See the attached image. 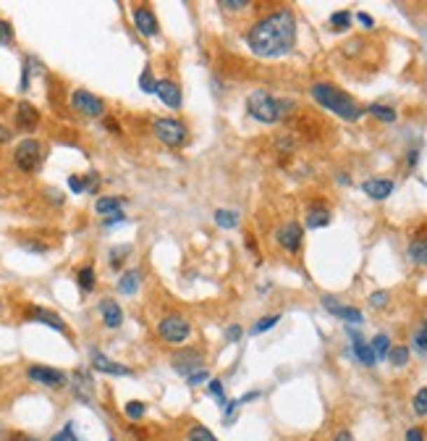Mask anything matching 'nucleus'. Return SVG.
<instances>
[{
	"mask_svg": "<svg viewBox=\"0 0 427 441\" xmlns=\"http://www.w3.org/2000/svg\"><path fill=\"white\" fill-rule=\"evenodd\" d=\"M249 51L259 58H280L297 45V16L291 8H276L247 32Z\"/></svg>",
	"mask_w": 427,
	"mask_h": 441,
	"instance_id": "1",
	"label": "nucleus"
},
{
	"mask_svg": "<svg viewBox=\"0 0 427 441\" xmlns=\"http://www.w3.org/2000/svg\"><path fill=\"white\" fill-rule=\"evenodd\" d=\"M309 95H312V98H315L325 110L336 113L338 119H344V121L362 119V108L357 105V100L348 98L346 92L341 90V87H336V84H330V81H318V84H312Z\"/></svg>",
	"mask_w": 427,
	"mask_h": 441,
	"instance_id": "2",
	"label": "nucleus"
},
{
	"mask_svg": "<svg viewBox=\"0 0 427 441\" xmlns=\"http://www.w3.org/2000/svg\"><path fill=\"white\" fill-rule=\"evenodd\" d=\"M291 108H294V103L278 100V98H273V95L265 90L252 92V95L247 98L249 116H252L255 121H259V124H278Z\"/></svg>",
	"mask_w": 427,
	"mask_h": 441,
	"instance_id": "3",
	"label": "nucleus"
},
{
	"mask_svg": "<svg viewBox=\"0 0 427 441\" xmlns=\"http://www.w3.org/2000/svg\"><path fill=\"white\" fill-rule=\"evenodd\" d=\"M13 163L19 166V171H24V173H32V171L40 169L42 163V147L37 140H21L19 145H16V150H13Z\"/></svg>",
	"mask_w": 427,
	"mask_h": 441,
	"instance_id": "4",
	"label": "nucleus"
},
{
	"mask_svg": "<svg viewBox=\"0 0 427 441\" xmlns=\"http://www.w3.org/2000/svg\"><path fill=\"white\" fill-rule=\"evenodd\" d=\"M158 334L163 341H168V344H184V341L191 336V326L187 318H181V315H165L163 321L158 323Z\"/></svg>",
	"mask_w": 427,
	"mask_h": 441,
	"instance_id": "5",
	"label": "nucleus"
},
{
	"mask_svg": "<svg viewBox=\"0 0 427 441\" xmlns=\"http://www.w3.org/2000/svg\"><path fill=\"white\" fill-rule=\"evenodd\" d=\"M152 131H155V137H158L163 145H168V147H181L184 142H187V126L176 119H158L152 124Z\"/></svg>",
	"mask_w": 427,
	"mask_h": 441,
	"instance_id": "6",
	"label": "nucleus"
},
{
	"mask_svg": "<svg viewBox=\"0 0 427 441\" xmlns=\"http://www.w3.org/2000/svg\"><path fill=\"white\" fill-rule=\"evenodd\" d=\"M170 365H173V371L179 373V376L189 379V376H194L197 371L205 368V355L199 350H181L170 357Z\"/></svg>",
	"mask_w": 427,
	"mask_h": 441,
	"instance_id": "7",
	"label": "nucleus"
},
{
	"mask_svg": "<svg viewBox=\"0 0 427 441\" xmlns=\"http://www.w3.org/2000/svg\"><path fill=\"white\" fill-rule=\"evenodd\" d=\"M71 105L79 110V113H84V116H90V119H100L105 113V103L100 100L97 95H92L90 90L71 92Z\"/></svg>",
	"mask_w": 427,
	"mask_h": 441,
	"instance_id": "8",
	"label": "nucleus"
},
{
	"mask_svg": "<svg viewBox=\"0 0 427 441\" xmlns=\"http://www.w3.org/2000/svg\"><path fill=\"white\" fill-rule=\"evenodd\" d=\"M29 381L34 383H42V386H48V389H60V386H66V373L58 371V368H48V365H32L29 371Z\"/></svg>",
	"mask_w": 427,
	"mask_h": 441,
	"instance_id": "9",
	"label": "nucleus"
},
{
	"mask_svg": "<svg viewBox=\"0 0 427 441\" xmlns=\"http://www.w3.org/2000/svg\"><path fill=\"white\" fill-rule=\"evenodd\" d=\"M71 386H74V397L84 404H90L92 397H95V381L87 368H76L74 376H71Z\"/></svg>",
	"mask_w": 427,
	"mask_h": 441,
	"instance_id": "10",
	"label": "nucleus"
},
{
	"mask_svg": "<svg viewBox=\"0 0 427 441\" xmlns=\"http://www.w3.org/2000/svg\"><path fill=\"white\" fill-rule=\"evenodd\" d=\"M134 24H137L142 37H155L160 32L158 16H155V11L149 8V6H137L134 8Z\"/></svg>",
	"mask_w": 427,
	"mask_h": 441,
	"instance_id": "11",
	"label": "nucleus"
},
{
	"mask_svg": "<svg viewBox=\"0 0 427 441\" xmlns=\"http://www.w3.org/2000/svg\"><path fill=\"white\" fill-rule=\"evenodd\" d=\"M155 95L160 98V103H165L168 108H181V103H184V95H181V87L176 81L170 79H158L155 84Z\"/></svg>",
	"mask_w": 427,
	"mask_h": 441,
	"instance_id": "12",
	"label": "nucleus"
},
{
	"mask_svg": "<svg viewBox=\"0 0 427 441\" xmlns=\"http://www.w3.org/2000/svg\"><path fill=\"white\" fill-rule=\"evenodd\" d=\"M278 244L283 247L286 252H297L301 247V226H299L297 220H288L286 226H280L278 229Z\"/></svg>",
	"mask_w": 427,
	"mask_h": 441,
	"instance_id": "13",
	"label": "nucleus"
},
{
	"mask_svg": "<svg viewBox=\"0 0 427 441\" xmlns=\"http://www.w3.org/2000/svg\"><path fill=\"white\" fill-rule=\"evenodd\" d=\"M92 368H95L97 373H105V376H131V373H134L129 365H121V362L108 360V357L97 350H92Z\"/></svg>",
	"mask_w": 427,
	"mask_h": 441,
	"instance_id": "14",
	"label": "nucleus"
},
{
	"mask_svg": "<svg viewBox=\"0 0 427 441\" xmlns=\"http://www.w3.org/2000/svg\"><path fill=\"white\" fill-rule=\"evenodd\" d=\"M323 305H325V310H328L330 315H336V318H341V321H346V323H362L365 321V315H362L357 308L341 305V302H336L333 297H323Z\"/></svg>",
	"mask_w": 427,
	"mask_h": 441,
	"instance_id": "15",
	"label": "nucleus"
},
{
	"mask_svg": "<svg viewBox=\"0 0 427 441\" xmlns=\"http://www.w3.org/2000/svg\"><path fill=\"white\" fill-rule=\"evenodd\" d=\"M27 318H29V321H37V323H45V326H50V329H55V331H60V334H66V323H63V318H60V315H55L53 310H45V308H40V305L29 308V310H27Z\"/></svg>",
	"mask_w": 427,
	"mask_h": 441,
	"instance_id": "16",
	"label": "nucleus"
},
{
	"mask_svg": "<svg viewBox=\"0 0 427 441\" xmlns=\"http://www.w3.org/2000/svg\"><path fill=\"white\" fill-rule=\"evenodd\" d=\"M393 181L391 179H367L365 184H362V192L367 195L370 200H388L391 197V192H393Z\"/></svg>",
	"mask_w": 427,
	"mask_h": 441,
	"instance_id": "17",
	"label": "nucleus"
},
{
	"mask_svg": "<svg viewBox=\"0 0 427 441\" xmlns=\"http://www.w3.org/2000/svg\"><path fill=\"white\" fill-rule=\"evenodd\" d=\"M16 124H19L24 131H32L40 124V110L34 108L32 103L21 100L19 105H16Z\"/></svg>",
	"mask_w": 427,
	"mask_h": 441,
	"instance_id": "18",
	"label": "nucleus"
},
{
	"mask_svg": "<svg viewBox=\"0 0 427 441\" xmlns=\"http://www.w3.org/2000/svg\"><path fill=\"white\" fill-rule=\"evenodd\" d=\"M100 315H102V323L108 329H118L121 323H123V310H121V305L116 300L100 302Z\"/></svg>",
	"mask_w": 427,
	"mask_h": 441,
	"instance_id": "19",
	"label": "nucleus"
},
{
	"mask_svg": "<svg viewBox=\"0 0 427 441\" xmlns=\"http://www.w3.org/2000/svg\"><path fill=\"white\" fill-rule=\"evenodd\" d=\"M348 336L354 339V355H357V360L362 362V365L372 368V365L378 362V360H375V352H372V347H370L367 341L362 339V336H359V334L354 329H348Z\"/></svg>",
	"mask_w": 427,
	"mask_h": 441,
	"instance_id": "20",
	"label": "nucleus"
},
{
	"mask_svg": "<svg viewBox=\"0 0 427 441\" xmlns=\"http://www.w3.org/2000/svg\"><path fill=\"white\" fill-rule=\"evenodd\" d=\"M142 287V271H126L123 276L118 279V291L121 294H126V297H131V294H137Z\"/></svg>",
	"mask_w": 427,
	"mask_h": 441,
	"instance_id": "21",
	"label": "nucleus"
},
{
	"mask_svg": "<svg viewBox=\"0 0 427 441\" xmlns=\"http://www.w3.org/2000/svg\"><path fill=\"white\" fill-rule=\"evenodd\" d=\"M123 197H100L97 202H95V211L100 213V216H113V213H118L121 208H123Z\"/></svg>",
	"mask_w": 427,
	"mask_h": 441,
	"instance_id": "22",
	"label": "nucleus"
},
{
	"mask_svg": "<svg viewBox=\"0 0 427 441\" xmlns=\"http://www.w3.org/2000/svg\"><path fill=\"white\" fill-rule=\"evenodd\" d=\"M409 258L417 263V265H425L427 268V239H412L409 242Z\"/></svg>",
	"mask_w": 427,
	"mask_h": 441,
	"instance_id": "23",
	"label": "nucleus"
},
{
	"mask_svg": "<svg viewBox=\"0 0 427 441\" xmlns=\"http://www.w3.org/2000/svg\"><path fill=\"white\" fill-rule=\"evenodd\" d=\"M330 223V211L325 208H312L307 213V226L309 229H323V226H328Z\"/></svg>",
	"mask_w": 427,
	"mask_h": 441,
	"instance_id": "24",
	"label": "nucleus"
},
{
	"mask_svg": "<svg viewBox=\"0 0 427 441\" xmlns=\"http://www.w3.org/2000/svg\"><path fill=\"white\" fill-rule=\"evenodd\" d=\"M370 347H372V352H375V360H386L388 352H391V339H388L386 334H378L375 339L370 341Z\"/></svg>",
	"mask_w": 427,
	"mask_h": 441,
	"instance_id": "25",
	"label": "nucleus"
},
{
	"mask_svg": "<svg viewBox=\"0 0 427 441\" xmlns=\"http://www.w3.org/2000/svg\"><path fill=\"white\" fill-rule=\"evenodd\" d=\"M388 360H391L393 368H404V365L409 362V347H404V344L391 347V352H388Z\"/></svg>",
	"mask_w": 427,
	"mask_h": 441,
	"instance_id": "26",
	"label": "nucleus"
},
{
	"mask_svg": "<svg viewBox=\"0 0 427 441\" xmlns=\"http://www.w3.org/2000/svg\"><path fill=\"white\" fill-rule=\"evenodd\" d=\"M123 415H126L129 421H142V418L147 415V404H144V402H137V400L126 402V407H123Z\"/></svg>",
	"mask_w": 427,
	"mask_h": 441,
	"instance_id": "27",
	"label": "nucleus"
},
{
	"mask_svg": "<svg viewBox=\"0 0 427 441\" xmlns=\"http://www.w3.org/2000/svg\"><path fill=\"white\" fill-rule=\"evenodd\" d=\"M215 223L220 229H236L238 226V213L233 211H215Z\"/></svg>",
	"mask_w": 427,
	"mask_h": 441,
	"instance_id": "28",
	"label": "nucleus"
},
{
	"mask_svg": "<svg viewBox=\"0 0 427 441\" xmlns=\"http://www.w3.org/2000/svg\"><path fill=\"white\" fill-rule=\"evenodd\" d=\"M76 281H79V287H81V291H92L95 289V268L92 265H84L79 273H76Z\"/></svg>",
	"mask_w": 427,
	"mask_h": 441,
	"instance_id": "29",
	"label": "nucleus"
},
{
	"mask_svg": "<svg viewBox=\"0 0 427 441\" xmlns=\"http://www.w3.org/2000/svg\"><path fill=\"white\" fill-rule=\"evenodd\" d=\"M367 110H370V116H375L378 121H386V124H393V121H396V110L388 108V105H378V103H375V105H370Z\"/></svg>",
	"mask_w": 427,
	"mask_h": 441,
	"instance_id": "30",
	"label": "nucleus"
},
{
	"mask_svg": "<svg viewBox=\"0 0 427 441\" xmlns=\"http://www.w3.org/2000/svg\"><path fill=\"white\" fill-rule=\"evenodd\" d=\"M330 27L346 32L348 27H351V11H336V13L330 16Z\"/></svg>",
	"mask_w": 427,
	"mask_h": 441,
	"instance_id": "31",
	"label": "nucleus"
},
{
	"mask_svg": "<svg viewBox=\"0 0 427 441\" xmlns=\"http://www.w3.org/2000/svg\"><path fill=\"white\" fill-rule=\"evenodd\" d=\"M187 441H218V439H215L212 431L205 428V426H191L189 433H187Z\"/></svg>",
	"mask_w": 427,
	"mask_h": 441,
	"instance_id": "32",
	"label": "nucleus"
},
{
	"mask_svg": "<svg viewBox=\"0 0 427 441\" xmlns=\"http://www.w3.org/2000/svg\"><path fill=\"white\" fill-rule=\"evenodd\" d=\"M155 84H158V79L152 77V69L144 66V71H142V77H140V90L147 92V95H155Z\"/></svg>",
	"mask_w": 427,
	"mask_h": 441,
	"instance_id": "33",
	"label": "nucleus"
},
{
	"mask_svg": "<svg viewBox=\"0 0 427 441\" xmlns=\"http://www.w3.org/2000/svg\"><path fill=\"white\" fill-rule=\"evenodd\" d=\"M208 391L220 402V407L229 402V400H226V389H223V381H220V379H210V381H208Z\"/></svg>",
	"mask_w": 427,
	"mask_h": 441,
	"instance_id": "34",
	"label": "nucleus"
},
{
	"mask_svg": "<svg viewBox=\"0 0 427 441\" xmlns=\"http://www.w3.org/2000/svg\"><path fill=\"white\" fill-rule=\"evenodd\" d=\"M74 428H76L74 423H66V426H63V428H60V431L55 433V436H53L50 441H81L79 436H76V431H74Z\"/></svg>",
	"mask_w": 427,
	"mask_h": 441,
	"instance_id": "35",
	"label": "nucleus"
},
{
	"mask_svg": "<svg viewBox=\"0 0 427 441\" xmlns=\"http://www.w3.org/2000/svg\"><path fill=\"white\" fill-rule=\"evenodd\" d=\"M278 321H280V315H268V318H259V321L255 323L252 334H255V336H257V334H265V331H270Z\"/></svg>",
	"mask_w": 427,
	"mask_h": 441,
	"instance_id": "36",
	"label": "nucleus"
},
{
	"mask_svg": "<svg viewBox=\"0 0 427 441\" xmlns=\"http://www.w3.org/2000/svg\"><path fill=\"white\" fill-rule=\"evenodd\" d=\"M388 302H391V294H388V291H375V294H370V305H372L375 310H383Z\"/></svg>",
	"mask_w": 427,
	"mask_h": 441,
	"instance_id": "37",
	"label": "nucleus"
},
{
	"mask_svg": "<svg viewBox=\"0 0 427 441\" xmlns=\"http://www.w3.org/2000/svg\"><path fill=\"white\" fill-rule=\"evenodd\" d=\"M414 412L417 415H427V386L414 394Z\"/></svg>",
	"mask_w": 427,
	"mask_h": 441,
	"instance_id": "38",
	"label": "nucleus"
},
{
	"mask_svg": "<svg viewBox=\"0 0 427 441\" xmlns=\"http://www.w3.org/2000/svg\"><path fill=\"white\" fill-rule=\"evenodd\" d=\"M13 42V27L6 19H0V45H11Z\"/></svg>",
	"mask_w": 427,
	"mask_h": 441,
	"instance_id": "39",
	"label": "nucleus"
},
{
	"mask_svg": "<svg viewBox=\"0 0 427 441\" xmlns=\"http://www.w3.org/2000/svg\"><path fill=\"white\" fill-rule=\"evenodd\" d=\"M414 350H417V352H427V321L422 323V329L414 334Z\"/></svg>",
	"mask_w": 427,
	"mask_h": 441,
	"instance_id": "40",
	"label": "nucleus"
},
{
	"mask_svg": "<svg viewBox=\"0 0 427 441\" xmlns=\"http://www.w3.org/2000/svg\"><path fill=\"white\" fill-rule=\"evenodd\" d=\"M69 190L76 192V195L87 192V181H84V176H69Z\"/></svg>",
	"mask_w": 427,
	"mask_h": 441,
	"instance_id": "41",
	"label": "nucleus"
},
{
	"mask_svg": "<svg viewBox=\"0 0 427 441\" xmlns=\"http://www.w3.org/2000/svg\"><path fill=\"white\" fill-rule=\"evenodd\" d=\"M247 6V0H220V8L223 11H244Z\"/></svg>",
	"mask_w": 427,
	"mask_h": 441,
	"instance_id": "42",
	"label": "nucleus"
},
{
	"mask_svg": "<svg viewBox=\"0 0 427 441\" xmlns=\"http://www.w3.org/2000/svg\"><path fill=\"white\" fill-rule=\"evenodd\" d=\"M205 381H210L208 368H202V371H197L194 376H189V379H187V383H189V386H199V383H205Z\"/></svg>",
	"mask_w": 427,
	"mask_h": 441,
	"instance_id": "43",
	"label": "nucleus"
},
{
	"mask_svg": "<svg viewBox=\"0 0 427 441\" xmlns=\"http://www.w3.org/2000/svg\"><path fill=\"white\" fill-rule=\"evenodd\" d=\"M407 441H425V431H422V428H417V426H414V428H409V431H407Z\"/></svg>",
	"mask_w": 427,
	"mask_h": 441,
	"instance_id": "44",
	"label": "nucleus"
},
{
	"mask_svg": "<svg viewBox=\"0 0 427 441\" xmlns=\"http://www.w3.org/2000/svg\"><path fill=\"white\" fill-rule=\"evenodd\" d=\"M84 181H87V192H97V187H100V176H97V173L84 176Z\"/></svg>",
	"mask_w": 427,
	"mask_h": 441,
	"instance_id": "45",
	"label": "nucleus"
},
{
	"mask_svg": "<svg viewBox=\"0 0 427 441\" xmlns=\"http://www.w3.org/2000/svg\"><path fill=\"white\" fill-rule=\"evenodd\" d=\"M226 339H229V341H238V339H241V326H229V329H226Z\"/></svg>",
	"mask_w": 427,
	"mask_h": 441,
	"instance_id": "46",
	"label": "nucleus"
},
{
	"mask_svg": "<svg viewBox=\"0 0 427 441\" xmlns=\"http://www.w3.org/2000/svg\"><path fill=\"white\" fill-rule=\"evenodd\" d=\"M123 220H126V216H123V213H113V216H108V218L102 220V223H105V226H116V223H123Z\"/></svg>",
	"mask_w": 427,
	"mask_h": 441,
	"instance_id": "47",
	"label": "nucleus"
},
{
	"mask_svg": "<svg viewBox=\"0 0 427 441\" xmlns=\"http://www.w3.org/2000/svg\"><path fill=\"white\" fill-rule=\"evenodd\" d=\"M357 19H359V24H362L365 29H372V27H375V19H372V16H367V13H357Z\"/></svg>",
	"mask_w": 427,
	"mask_h": 441,
	"instance_id": "48",
	"label": "nucleus"
},
{
	"mask_svg": "<svg viewBox=\"0 0 427 441\" xmlns=\"http://www.w3.org/2000/svg\"><path fill=\"white\" fill-rule=\"evenodd\" d=\"M11 137H13V134H11L8 126H3V124H0V142H11Z\"/></svg>",
	"mask_w": 427,
	"mask_h": 441,
	"instance_id": "49",
	"label": "nucleus"
},
{
	"mask_svg": "<svg viewBox=\"0 0 427 441\" xmlns=\"http://www.w3.org/2000/svg\"><path fill=\"white\" fill-rule=\"evenodd\" d=\"M333 441H354V436H351L348 431H338L336 439H333Z\"/></svg>",
	"mask_w": 427,
	"mask_h": 441,
	"instance_id": "50",
	"label": "nucleus"
},
{
	"mask_svg": "<svg viewBox=\"0 0 427 441\" xmlns=\"http://www.w3.org/2000/svg\"><path fill=\"white\" fill-rule=\"evenodd\" d=\"M11 441H40V439H32V436H24V433H16Z\"/></svg>",
	"mask_w": 427,
	"mask_h": 441,
	"instance_id": "51",
	"label": "nucleus"
},
{
	"mask_svg": "<svg viewBox=\"0 0 427 441\" xmlns=\"http://www.w3.org/2000/svg\"><path fill=\"white\" fill-rule=\"evenodd\" d=\"M414 166H417V150L409 152V169H414Z\"/></svg>",
	"mask_w": 427,
	"mask_h": 441,
	"instance_id": "52",
	"label": "nucleus"
},
{
	"mask_svg": "<svg viewBox=\"0 0 427 441\" xmlns=\"http://www.w3.org/2000/svg\"><path fill=\"white\" fill-rule=\"evenodd\" d=\"M110 441H116V439H110Z\"/></svg>",
	"mask_w": 427,
	"mask_h": 441,
	"instance_id": "53",
	"label": "nucleus"
}]
</instances>
